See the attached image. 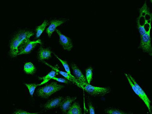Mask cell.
I'll return each mask as SVG.
<instances>
[{
    "label": "cell",
    "instance_id": "1",
    "mask_svg": "<svg viewBox=\"0 0 152 114\" xmlns=\"http://www.w3.org/2000/svg\"><path fill=\"white\" fill-rule=\"evenodd\" d=\"M64 86L58 84L57 82H53L46 84L44 87L40 88L37 90V94L39 97L47 99L55 93L61 89Z\"/></svg>",
    "mask_w": 152,
    "mask_h": 114
},
{
    "label": "cell",
    "instance_id": "2",
    "mask_svg": "<svg viewBox=\"0 0 152 114\" xmlns=\"http://www.w3.org/2000/svg\"><path fill=\"white\" fill-rule=\"evenodd\" d=\"M81 88L91 96H105L110 93V91L109 88L95 87L87 83L83 82L81 84Z\"/></svg>",
    "mask_w": 152,
    "mask_h": 114
},
{
    "label": "cell",
    "instance_id": "3",
    "mask_svg": "<svg viewBox=\"0 0 152 114\" xmlns=\"http://www.w3.org/2000/svg\"><path fill=\"white\" fill-rule=\"evenodd\" d=\"M151 28L149 29L145 34L141 37L140 45L139 48L141 49L144 52L148 53L149 55L152 56V48L151 45V39L150 36Z\"/></svg>",
    "mask_w": 152,
    "mask_h": 114
},
{
    "label": "cell",
    "instance_id": "4",
    "mask_svg": "<svg viewBox=\"0 0 152 114\" xmlns=\"http://www.w3.org/2000/svg\"><path fill=\"white\" fill-rule=\"evenodd\" d=\"M38 44H42V42L40 39H38L34 41H29L27 43L23 44L19 47V53L18 55L23 54H28L31 53V51Z\"/></svg>",
    "mask_w": 152,
    "mask_h": 114
},
{
    "label": "cell",
    "instance_id": "5",
    "mask_svg": "<svg viewBox=\"0 0 152 114\" xmlns=\"http://www.w3.org/2000/svg\"><path fill=\"white\" fill-rule=\"evenodd\" d=\"M129 78L133 82V83L134 84L135 87L137 88L138 91H139V93L141 95V97L142 99L141 100L143 101L145 103V105L147 106V107L148 109V110L150 112V114H152V111H151V101H150V99H149V98L148 97L147 94L145 92L144 90L142 89V88L139 85L138 83H137L136 81L135 80V79L133 78L130 75H128Z\"/></svg>",
    "mask_w": 152,
    "mask_h": 114
},
{
    "label": "cell",
    "instance_id": "6",
    "mask_svg": "<svg viewBox=\"0 0 152 114\" xmlns=\"http://www.w3.org/2000/svg\"><path fill=\"white\" fill-rule=\"evenodd\" d=\"M56 31L58 34V36L60 37L59 42L60 44L62 46L64 49L66 50L70 51L73 48V44H72V40L68 37L66 36L63 34L61 33L59 30L56 29Z\"/></svg>",
    "mask_w": 152,
    "mask_h": 114
},
{
    "label": "cell",
    "instance_id": "7",
    "mask_svg": "<svg viewBox=\"0 0 152 114\" xmlns=\"http://www.w3.org/2000/svg\"><path fill=\"white\" fill-rule=\"evenodd\" d=\"M22 45V42L14 36L10 43V55L11 57H15L18 56L19 53L18 49L19 47Z\"/></svg>",
    "mask_w": 152,
    "mask_h": 114
},
{
    "label": "cell",
    "instance_id": "8",
    "mask_svg": "<svg viewBox=\"0 0 152 114\" xmlns=\"http://www.w3.org/2000/svg\"><path fill=\"white\" fill-rule=\"evenodd\" d=\"M66 21V20L65 19H54L52 20L49 26L46 30V32L48 33L49 37H51L52 34L56 30L58 26L63 24Z\"/></svg>",
    "mask_w": 152,
    "mask_h": 114
},
{
    "label": "cell",
    "instance_id": "9",
    "mask_svg": "<svg viewBox=\"0 0 152 114\" xmlns=\"http://www.w3.org/2000/svg\"><path fill=\"white\" fill-rule=\"evenodd\" d=\"M43 62L44 63V64H45V65L51 67V68H52V69H53V70L55 71L57 73H58V74H60V75L63 76V77L66 78L67 80H70V81H72V82H74V83H75V84H76V85H78V86H79L80 88H81V85H80V83L78 82L77 79H74V78H72V77H71L70 76L69 74H67L66 72L60 71V70L58 69V67L57 66H52V65L48 64V63L44 61H43Z\"/></svg>",
    "mask_w": 152,
    "mask_h": 114
},
{
    "label": "cell",
    "instance_id": "10",
    "mask_svg": "<svg viewBox=\"0 0 152 114\" xmlns=\"http://www.w3.org/2000/svg\"><path fill=\"white\" fill-rule=\"evenodd\" d=\"M34 33L31 31H20L15 36L22 42L23 45L30 41V37L34 35Z\"/></svg>",
    "mask_w": 152,
    "mask_h": 114
},
{
    "label": "cell",
    "instance_id": "11",
    "mask_svg": "<svg viewBox=\"0 0 152 114\" xmlns=\"http://www.w3.org/2000/svg\"><path fill=\"white\" fill-rule=\"evenodd\" d=\"M52 52L50 49L44 48L40 46L38 52V59L39 61H44L45 59H48L52 56Z\"/></svg>",
    "mask_w": 152,
    "mask_h": 114
},
{
    "label": "cell",
    "instance_id": "12",
    "mask_svg": "<svg viewBox=\"0 0 152 114\" xmlns=\"http://www.w3.org/2000/svg\"><path fill=\"white\" fill-rule=\"evenodd\" d=\"M76 99V97H71L67 96L65 98V99L61 101L60 107L62 112L64 113H66L68 110L70 109L71 106V103L75 101Z\"/></svg>",
    "mask_w": 152,
    "mask_h": 114
},
{
    "label": "cell",
    "instance_id": "13",
    "mask_svg": "<svg viewBox=\"0 0 152 114\" xmlns=\"http://www.w3.org/2000/svg\"><path fill=\"white\" fill-rule=\"evenodd\" d=\"M71 67L73 69V72L74 75L75 76V78L77 79L78 82L80 83L81 85V83H87L86 80V78L84 77V76L83 75L81 71L80 70L79 68L75 64H72L71 65Z\"/></svg>",
    "mask_w": 152,
    "mask_h": 114
},
{
    "label": "cell",
    "instance_id": "14",
    "mask_svg": "<svg viewBox=\"0 0 152 114\" xmlns=\"http://www.w3.org/2000/svg\"><path fill=\"white\" fill-rule=\"evenodd\" d=\"M63 100L62 97H58L48 101L44 105V107L46 110H50L60 106L61 101Z\"/></svg>",
    "mask_w": 152,
    "mask_h": 114
},
{
    "label": "cell",
    "instance_id": "15",
    "mask_svg": "<svg viewBox=\"0 0 152 114\" xmlns=\"http://www.w3.org/2000/svg\"><path fill=\"white\" fill-rule=\"evenodd\" d=\"M66 114H83L79 104L77 102H75L68 110Z\"/></svg>",
    "mask_w": 152,
    "mask_h": 114
},
{
    "label": "cell",
    "instance_id": "16",
    "mask_svg": "<svg viewBox=\"0 0 152 114\" xmlns=\"http://www.w3.org/2000/svg\"><path fill=\"white\" fill-rule=\"evenodd\" d=\"M58 75V73H57L54 70H52L45 77H39V79L40 80H43V81L41 82V83L38 84V86L46 83L47 82H48L51 79L55 77V76Z\"/></svg>",
    "mask_w": 152,
    "mask_h": 114
},
{
    "label": "cell",
    "instance_id": "17",
    "mask_svg": "<svg viewBox=\"0 0 152 114\" xmlns=\"http://www.w3.org/2000/svg\"><path fill=\"white\" fill-rule=\"evenodd\" d=\"M24 71L26 74L33 75L36 71V68L32 63L27 62L24 66Z\"/></svg>",
    "mask_w": 152,
    "mask_h": 114
},
{
    "label": "cell",
    "instance_id": "18",
    "mask_svg": "<svg viewBox=\"0 0 152 114\" xmlns=\"http://www.w3.org/2000/svg\"><path fill=\"white\" fill-rule=\"evenodd\" d=\"M48 22L47 20H45L41 25H39V26L37 27L35 29L36 33V38H39L41 36V34L43 33V31H44L45 29L46 26H48Z\"/></svg>",
    "mask_w": 152,
    "mask_h": 114
},
{
    "label": "cell",
    "instance_id": "19",
    "mask_svg": "<svg viewBox=\"0 0 152 114\" xmlns=\"http://www.w3.org/2000/svg\"><path fill=\"white\" fill-rule=\"evenodd\" d=\"M54 55H55V57H56L60 61V62L61 63V64L63 65L64 68H65V70H66V72H67V74H69V75L71 77H72V78H74V79H76L75 77H74V76H73L72 74H71L69 66V64H67V62H66V61L62 60V59H61L60 58H58V56H57L55 53H54Z\"/></svg>",
    "mask_w": 152,
    "mask_h": 114
},
{
    "label": "cell",
    "instance_id": "20",
    "mask_svg": "<svg viewBox=\"0 0 152 114\" xmlns=\"http://www.w3.org/2000/svg\"><path fill=\"white\" fill-rule=\"evenodd\" d=\"M93 68L89 67L86 70V79L87 83L90 84L91 81L92 80Z\"/></svg>",
    "mask_w": 152,
    "mask_h": 114
},
{
    "label": "cell",
    "instance_id": "21",
    "mask_svg": "<svg viewBox=\"0 0 152 114\" xmlns=\"http://www.w3.org/2000/svg\"><path fill=\"white\" fill-rule=\"evenodd\" d=\"M26 86L27 87L28 89L29 90V93L31 96H33V94L34 93L35 90L37 87H38V84L35 83H25Z\"/></svg>",
    "mask_w": 152,
    "mask_h": 114
},
{
    "label": "cell",
    "instance_id": "22",
    "mask_svg": "<svg viewBox=\"0 0 152 114\" xmlns=\"http://www.w3.org/2000/svg\"><path fill=\"white\" fill-rule=\"evenodd\" d=\"M105 111L108 114H128L127 113H125L121 110L112 108L107 109Z\"/></svg>",
    "mask_w": 152,
    "mask_h": 114
},
{
    "label": "cell",
    "instance_id": "23",
    "mask_svg": "<svg viewBox=\"0 0 152 114\" xmlns=\"http://www.w3.org/2000/svg\"><path fill=\"white\" fill-rule=\"evenodd\" d=\"M52 79H53V80H57V81H58V82H61V83H64L66 84L69 83V80H67L64 79V78L54 77V78H53Z\"/></svg>",
    "mask_w": 152,
    "mask_h": 114
},
{
    "label": "cell",
    "instance_id": "24",
    "mask_svg": "<svg viewBox=\"0 0 152 114\" xmlns=\"http://www.w3.org/2000/svg\"><path fill=\"white\" fill-rule=\"evenodd\" d=\"M89 114H95V108L91 102L88 103Z\"/></svg>",
    "mask_w": 152,
    "mask_h": 114
},
{
    "label": "cell",
    "instance_id": "25",
    "mask_svg": "<svg viewBox=\"0 0 152 114\" xmlns=\"http://www.w3.org/2000/svg\"><path fill=\"white\" fill-rule=\"evenodd\" d=\"M38 113H29L23 110H18L14 114H38Z\"/></svg>",
    "mask_w": 152,
    "mask_h": 114
}]
</instances>
